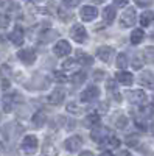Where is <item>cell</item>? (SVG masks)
I'll list each match as a JSON object with an SVG mask.
<instances>
[{
	"instance_id": "1",
	"label": "cell",
	"mask_w": 154,
	"mask_h": 156,
	"mask_svg": "<svg viewBox=\"0 0 154 156\" xmlns=\"http://www.w3.org/2000/svg\"><path fill=\"white\" fill-rule=\"evenodd\" d=\"M135 20H137L135 9L134 8H126L125 12L121 14V17H120V25L123 28H129V27H132V25L135 23Z\"/></svg>"
},
{
	"instance_id": "2",
	"label": "cell",
	"mask_w": 154,
	"mask_h": 156,
	"mask_svg": "<svg viewBox=\"0 0 154 156\" xmlns=\"http://www.w3.org/2000/svg\"><path fill=\"white\" fill-rule=\"evenodd\" d=\"M70 36H72L73 41H76L78 44H83V42H86V39H87V31H86V28L83 27V25L75 23L73 27L70 28Z\"/></svg>"
},
{
	"instance_id": "3",
	"label": "cell",
	"mask_w": 154,
	"mask_h": 156,
	"mask_svg": "<svg viewBox=\"0 0 154 156\" xmlns=\"http://www.w3.org/2000/svg\"><path fill=\"white\" fill-rule=\"evenodd\" d=\"M111 136V131H109V128H106V126H101V125H95L94 128H92V131H91V137H92V140H95V142H103L106 137H109Z\"/></svg>"
},
{
	"instance_id": "4",
	"label": "cell",
	"mask_w": 154,
	"mask_h": 156,
	"mask_svg": "<svg viewBox=\"0 0 154 156\" xmlns=\"http://www.w3.org/2000/svg\"><path fill=\"white\" fill-rule=\"evenodd\" d=\"M37 145H39V142H37V137L33 136V134H28V136H25L23 140H22V150L23 151H27V153H34Z\"/></svg>"
},
{
	"instance_id": "5",
	"label": "cell",
	"mask_w": 154,
	"mask_h": 156,
	"mask_svg": "<svg viewBox=\"0 0 154 156\" xmlns=\"http://www.w3.org/2000/svg\"><path fill=\"white\" fill-rule=\"evenodd\" d=\"M80 16H81V19H83L84 22H92V20L98 16V9H97L95 6L86 5V6H83V8H81Z\"/></svg>"
},
{
	"instance_id": "6",
	"label": "cell",
	"mask_w": 154,
	"mask_h": 156,
	"mask_svg": "<svg viewBox=\"0 0 154 156\" xmlns=\"http://www.w3.org/2000/svg\"><path fill=\"white\" fill-rule=\"evenodd\" d=\"M98 95H100V89L97 86H89L86 90L81 92V101L83 103H89V101L98 98Z\"/></svg>"
},
{
	"instance_id": "7",
	"label": "cell",
	"mask_w": 154,
	"mask_h": 156,
	"mask_svg": "<svg viewBox=\"0 0 154 156\" xmlns=\"http://www.w3.org/2000/svg\"><path fill=\"white\" fill-rule=\"evenodd\" d=\"M23 39H25V31H23V28L22 27H14V30H12L11 33H9V41L14 44V45H22L23 44Z\"/></svg>"
},
{
	"instance_id": "8",
	"label": "cell",
	"mask_w": 154,
	"mask_h": 156,
	"mask_svg": "<svg viewBox=\"0 0 154 156\" xmlns=\"http://www.w3.org/2000/svg\"><path fill=\"white\" fill-rule=\"evenodd\" d=\"M17 58L23 64L30 66V64H33L36 61V53H34V50H31V48H25V50H20L19 53H17Z\"/></svg>"
},
{
	"instance_id": "9",
	"label": "cell",
	"mask_w": 154,
	"mask_h": 156,
	"mask_svg": "<svg viewBox=\"0 0 154 156\" xmlns=\"http://www.w3.org/2000/svg\"><path fill=\"white\" fill-rule=\"evenodd\" d=\"M11 76H12V70L9 66L3 64L2 67H0V78H2V87L3 89H8L9 84H11Z\"/></svg>"
},
{
	"instance_id": "10",
	"label": "cell",
	"mask_w": 154,
	"mask_h": 156,
	"mask_svg": "<svg viewBox=\"0 0 154 156\" xmlns=\"http://www.w3.org/2000/svg\"><path fill=\"white\" fill-rule=\"evenodd\" d=\"M53 51H55L56 56H67L70 51H72V47H70V44L67 41H64V39H62V41H58L56 42Z\"/></svg>"
},
{
	"instance_id": "11",
	"label": "cell",
	"mask_w": 154,
	"mask_h": 156,
	"mask_svg": "<svg viewBox=\"0 0 154 156\" xmlns=\"http://www.w3.org/2000/svg\"><path fill=\"white\" fill-rule=\"evenodd\" d=\"M64 98H66V90L64 89H55L53 92L50 94L48 101L51 103V105H55V106H59V105L64 103Z\"/></svg>"
},
{
	"instance_id": "12",
	"label": "cell",
	"mask_w": 154,
	"mask_h": 156,
	"mask_svg": "<svg viewBox=\"0 0 154 156\" xmlns=\"http://www.w3.org/2000/svg\"><path fill=\"white\" fill-rule=\"evenodd\" d=\"M128 100H129L131 103L139 105V103H143L146 100V94H145V90H140V89L129 90V94H128Z\"/></svg>"
},
{
	"instance_id": "13",
	"label": "cell",
	"mask_w": 154,
	"mask_h": 156,
	"mask_svg": "<svg viewBox=\"0 0 154 156\" xmlns=\"http://www.w3.org/2000/svg\"><path fill=\"white\" fill-rule=\"evenodd\" d=\"M114 55V48L112 47H108V45H103V47H98L97 48V56L101 59V61H104V62H109L111 58Z\"/></svg>"
},
{
	"instance_id": "14",
	"label": "cell",
	"mask_w": 154,
	"mask_h": 156,
	"mask_svg": "<svg viewBox=\"0 0 154 156\" xmlns=\"http://www.w3.org/2000/svg\"><path fill=\"white\" fill-rule=\"evenodd\" d=\"M83 145V139L80 136H72L66 140V148L69 151H78Z\"/></svg>"
},
{
	"instance_id": "15",
	"label": "cell",
	"mask_w": 154,
	"mask_h": 156,
	"mask_svg": "<svg viewBox=\"0 0 154 156\" xmlns=\"http://www.w3.org/2000/svg\"><path fill=\"white\" fill-rule=\"evenodd\" d=\"M139 81L142 86H145L148 89H154V75L151 72H143L139 76Z\"/></svg>"
},
{
	"instance_id": "16",
	"label": "cell",
	"mask_w": 154,
	"mask_h": 156,
	"mask_svg": "<svg viewBox=\"0 0 154 156\" xmlns=\"http://www.w3.org/2000/svg\"><path fill=\"white\" fill-rule=\"evenodd\" d=\"M117 81H118L120 84H125V86H131L132 81H134V76H132L131 72H125V70H121V72L117 73Z\"/></svg>"
},
{
	"instance_id": "17",
	"label": "cell",
	"mask_w": 154,
	"mask_h": 156,
	"mask_svg": "<svg viewBox=\"0 0 154 156\" xmlns=\"http://www.w3.org/2000/svg\"><path fill=\"white\" fill-rule=\"evenodd\" d=\"M112 122H114V125L117 126V128L123 129V128H126V125H128V117H126L123 112H117V114L114 115Z\"/></svg>"
},
{
	"instance_id": "18",
	"label": "cell",
	"mask_w": 154,
	"mask_h": 156,
	"mask_svg": "<svg viewBox=\"0 0 154 156\" xmlns=\"http://www.w3.org/2000/svg\"><path fill=\"white\" fill-rule=\"evenodd\" d=\"M115 19V8L114 6H106L104 9H103V20H104L106 25L112 23Z\"/></svg>"
},
{
	"instance_id": "19",
	"label": "cell",
	"mask_w": 154,
	"mask_h": 156,
	"mask_svg": "<svg viewBox=\"0 0 154 156\" xmlns=\"http://www.w3.org/2000/svg\"><path fill=\"white\" fill-rule=\"evenodd\" d=\"M76 62H78V64H84V66H89V64L94 62V58L80 50V51H76Z\"/></svg>"
},
{
	"instance_id": "20",
	"label": "cell",
	"mask_w": 154,
	"mask_h": 156,
	"mask_svg": "<svg viewBox=\"0 0 154 156\" xmlns=\"http://www.w3.org/2000/svg\"><path fill=\"white\" fill-rule=\"evenodd\" d=\"M100 115L92 112V114H89L86 119H84V126H89V128H94L95 125H100Z\"/></svg>"
},
{
	"instance_id": "21",
	"label": "cell",
	"mask_w": 154,
	"mask_h": 156,
	"mask_svg": "<svg viewBox=\"0 0 154 156\" xmlns=\"http://www.w3.org/2000/svg\"><path fill=\"white\" fill-rule=\"evenodd\" d=\"M45 120H47V115H45V112H44V111H37V112L33 115V125H34V126H37V128L44 126Z\"/></svg>"
},
{
	"instance_id": "22",
	"label": "cell",
	"mask_w": 154,
	"mask_h": 156,
	"mask_svg": "<svg viewBox=\"0 0 154 156\" xmlns=\"http://www.w3.org/2000/svg\"><path fill=\"white\" fill-rule=\"evenodd\" d=\"M143 37H145L143 30H142V28H135V30L131 33V44H134V45L140 44V42L143 41Z\"/></svg>"
},
{
	"instance_id": "23",
	"label": "cell",
	"mask_w": 154,
	"mask_h": 156,
	"mask_svg": "<svg viewBox=\"0 0 154 156\" xmlns=\"http://www.w3.org/2000/svg\"><path fill=\"white\" fill-rule=\"evenodd\" d=\"M152 20H154V12H151V11H145L143 14L140 16V25H142V27H149Z\"/></svg>"
},
{
	"instance_id": "24",
	"label": "cell",
	"mask_w": 154,
	"mask_h": 156,
	"mask_svg": "<svg viewBox=\"0 0 154 156\" xmlns=\"http://www.w3.org/2000/svg\"><path fill=\"white\" fill-rule=\"evenodd\" d=\"M42 153L45 156H58V151L55 148L53 144H50V140H45L44 145H42Z\"/></svg>"
},
{
	"instance_id": "25",
	"label": "cell",
	"mask_w": 154,
	"mask_h": 156,
	"mask_svg": "<svg viewBox=\"0 0 154 156\" xmlns=\"http://www.w3.org/2000/svg\"><path fill=\"white\" fill-rule=\"evenodd\" d=\"M101 144H103V145H109L111 148H118L121 142H120V139H118V137H115V136H112V134H111L109 137H106L104 140H103Z\"/></svg>"
},
{
	"instance_id": "26",
	"label": "cell",
	"mask_w": 154,
	"mask_h": 156,
	"mask_svg": "<svg viewBox=\"0 0 154 156\" xmlns=\"http://www.w3.org/2000/svg\"><path fill=\"white\" fill-rule=\"evenodd\" d=\"M152 114H154V106L152 105H146V106H143L142 109H140V117H142V119H149V117H152Z\"/></svg>"
},
{
	"instance_id": "27",
	"label": "cell",
	"mask_w": 154,
	"mask_h": 156,
	"mask_svg": "<svg viewBox=\"0 0 154 156\" xmlns=\"http://www.w3.org/2000/svg\"><path fill=\"white\" fill-rule=\"evenodd\" d=\"M126 66H128V56H126V53H118V56H117V67L125 69Z\"/></svg>"
},
{
	"instance_id": "28",
	"label": "cell",
	"mask_w": 154,
	"mask_h": 156,
	"mask_svg": "<svg viewBox=\"0 0 154 156\" xmlns=\"http://www.w3.org/2000/svg\"><path fill=\"white\" fill-rule=\"evenodd\" d=\"M143 55L148 62H154V47H146L143 50Z\"/></svg>"
},
{
	"instance_id": "29",
	"label": "cell",
	"mask_w": 154,
	"mask_h": 156,
	"mask_svg": "<svg viewBox=\"0 0 154 156\" xmlns=\"http://www.w3.org/2000/svg\"><path fill=\"white\" fill-rule=\"evenodd\" d=\"M106 87H108V90H109V92L112 94H115V95H117V97H120L118 95V89H117V83H115L114 80H108V83H106Z\"/></svg>"
},
{
	"instance_id": "30",
	"label": "cell",
	"mask_w": 154,
	"mask_h": 156,
	"mask_svg": "<svg viewBox=\"0 0 154 156\" xmlns=\"http://www.w3.org/2000/svg\"><path fill=\"white\" fill-rule=\"evenodd\" d=\"M67 111L73 112L75 115L76 114H83V108H80L78 105H75V103H69V105H67Z\"/></svg>"
},
{
	"instance_id": "31",
	"label": "cell",
	"mask_w": 154,
	"mask_h": 156,
	"mask_svg": "<svg viewBox=\"0 0 154 156\" xmlns=\"http://www.w3.org/2000/svg\"><path fill=\"white\" fill-rule=\"evenodd\" d=\"M84 80H86V73L84 72H80V73H75L73 75V80L72 81H73V84H81Z\"/></svg>"
},
{
	"instance_id": "32",
	"label": "cell",
	"mask_w": 154,
	"mask_h": 156,
	"mask_svg": "<svg viewBox=\"0 0 154 156\" xmlns=\"http://www.w3.org/2000/svg\"><path fill=\"white\" fill-rule=\"evenodd\" d=\"M72 17H73V14H72V12H69V11H64L62 8L59 9V19H61V20L67 22V20H70Z\"/></svg>"
},
{
	"instance_id": "33",
	"label": "cell",
	"mask_w": 154,
	"mask_h": 156,
	"mask_svg": "<svg viewBox=\"0 0 154 156\" xmlns=\"http://www.w3.org/2000/svg\"><path fill=\"white\" fill-rule=\"evenodd\" d=\"M76 64H78V62H76V59H67V61H64V62H62V69H66V70L73 69Z\"/></svg>"
},
{
	"instance_id": "34",
	"label": "cell",
	"mask_w": 154,
	"mask_h": 156,
	"mask_svg": "<svg viewBox=\"0 0 154 156\" xmlns=\"http://www.w3.org/2000/svg\"><path fill=\"white\" fill-rule=\"evenodd\" d=\"M3 109H5V112H9L12 109V97H9V95L5 97V106H3Z\"/></svg>"
},
{
	"instance_id": "35",
	"label": "cell",
	"mask_w": 154,
	"mask_h": 156,
	"mask_svg": "<svg viewBox=\"0 0 154 156\" xmlns=\"http://www.w3.org/2000/svg\"><path fill=\"white\" fill-rule=\"evenodd\" d=\"M139 142H140V140H139L137 136H128V139H126V144L131 145V147H137Z\"/></svg>"
},
{
	"instance_id": "36",
	"label": "cell",
	"mask_w": 154,
	"mask_h": 156,
	"mask_svg": "<svg viewBox=\"0 0 154 156\" xmlns=\"http://www.w3.org/2000/svg\"><path fill=\"white\" fill-rule=\"evenodd\" d=\"M9 25V17L6 14H0V27L2 28H6Z\"/></svg>"
},
{
	"instance_id": "37",
	"label": "cell",
	"mask_w": 154,
	"mask_h": 156,
	"mask_svg": "<svg viewBox=\"0 0 154 156\" xmlns=\"http://www.w3.org/2000/svg\"><path fill=\"white\" fill-rule=\"evenodd\" d=\"M55 80L58 83H66L67 81V76H66V73H62V72H56L55 73Z\"/></svg>"
},
{
	"instance_id": "38",
	"label": "cell",
	"mask_w": 154,
	"mask_h": 156,
	"mask_svg": "<svg viewBox=\"0 0 154 156\" xmlns=\"http://www.w3.org/2000/svg\"><path fill=\"white\" fill-rule=\"evenodd\" d=\"M152 3V0H135V5L140 6V8H146Z\"/></svg>"
},
{
	"instance_id": "39",
	"label": "cell",
	"mask_w": 154,
	"mask_h": 156,
	"mask_svg": "<svg viewBox=\"0 0 154 156\" xmlns=\"http://www.w3.org/2000/svg\"><path fill=\"white\" fill-rule=\"evenodd\" d=\"M132 67L135 69V70H139V69H142L143 67V62H142V59H140V58H134V61H132Z\"/></svg>"
},
{
	"instance_id": "40",
	"label": "cell",
	"mask_w": 154,
	"mask_h": 156,
	"mask_svg": "<svg viewBox=\"0 0 154 156\" xmlns=\"http://www.w3.org/2000/svg\"><path fill=\"white\" fill-rule=\"evenodd\" d=\"M80 2H81V0H64V5L69 6V8H73L76 5H80Z\"/></svg>"
},
{
	"instance_id": "41",
	"label": "cell",
	"mask_w": 154,
	"mask_h": 156,
	"mask_svg": "<svg viewBox=\"0 0 154 156\" xmlns=\"http://www.w3.org/2000/svg\"><path fill=\"white\" fill-rule=\"evenodd\" d=\"M106 73L104 72H103V70H97L95 73H94V80L95 81H100V80H103V76H104Z\"/></svg>"
},
{
	"instance_id": "42",
	"label": "cell",
	"mask_w": 154,
	"mask_h": 156,
	"mask_svg": "<svg viewBox=\"0 0 154 156\" xmlns=\"http://www.w3.org/2000/svg\"><path fill=\"white\" fill-rule=\"evenodd\" d=\"M114 5L118 6V8H123L128 5V0H114Z\"/></svg>"
},
{
	"instance_id": "43",
	"label": "cell",
	"mask_w": 154,
	"mask_h": 156,
	"mask_svg": "<svg viewBox=\"0 0 154 156\" xmlns=\"http://www.w3.org/2000/svg\"><path fill=\"white\" fill-rule=\"evenodd\" d=\"M80 156H94V153L92 151H83V153H80Z\"/></svg>"
},
{
	"instance_id": "44",
	"label": "cell",
	"mask_w": 154,
	"mask_h": 156,
	"mask_svg": "<svg viewBox=\"0 0 154 156\" xmlns=\"http://www.w3.org/2000/svg\"><path fill=\"white\" fill-rule=\"evenodd\" d=\"M100 156H114V154H112L111 151H103V153H101Z\"/></svg>"
},
{
	"instance_id": "45",
	"label": "cell",
	"mask_w": 154,
	"mask_h": 156,
	"mask_svg": "<svg viewBox=\"0 0 154 156\" xmlns=\"http://www.w3.org/2000/svg\"><path fill=\"white\" fill-rule=\"evenodd\" d=\"M118 156H132V154H131L129 151H121V153H120Z\"/></svg>"
},
{
	"instance_id": "46",
	"label": "cell",
	"mask_w": 154,
	"mask_h": 156,
	"mask_svg": "<svg viewBox=\"0 0 154 156\" xmlns=\"http://www.w3.org/2000/svg\"><path fill=\"white\" fill-rule=\"evenodd\" d=\"M27 2H30V3H41L42 0H27Z\"/></svg>"
},
{
	"instance_id": "47",
	"label": "cell",
	"mask_w": 154,
	"mask_h": 156,
	"mask_svg": "<svg viewBox=\"0 0 154 156\" xmlns=\"http://www.w3.org/2000/svg\"><path fill=\"white\" fill-rule=\"evenodd\" d=\"M151 131H152V134H154V122H152V125H151Z\"/></svg>"
},
{
	"instance_id": "48",
	"label": "cell",
	"mask_w": 154,
	"mask_h": 156,
	"mask_svg": "<svg viewBox=\"0 0 154 156\" xmlns=\"http://www.w3.org/2000/svg\"><path fill=\"white\" fill-rule=\"evenodd\" d=\"M95 2H98V3H101V2H104V0H95Z\"/></svg>"
},
{
	"instance_id": "49",
	"label": "cell",
	"mask_w": 154,
	"mask_h": 156,
	"mask_svg": "<svg viewBox=\"0 0 154 156\" xmlns=\"http://www.w3.org/2000/svg\"><path fill=\"white\" fill-rule=\"evenodd\" d=\"M151 37H152V39H154V31H152V33H151Z\"/></svg>"
}]
</instances>
